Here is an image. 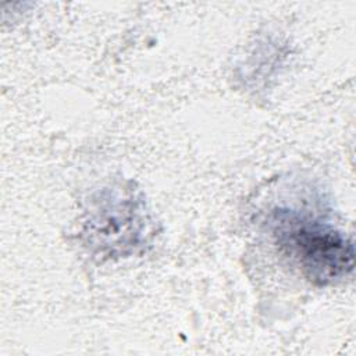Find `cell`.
I'll list each match as a JSON object with an SVG mask.
<instances>
[{
	"label": "cell",
	"instance_id": "7a4b0ae2",
	"mask_svg": "<svg viewBox=\"0 0 356 356\" xmlns=\"http://www.w3.org/2000/svg\"><path fill=\"white\" fill-rule=\"evenodd\" d=\"M278 248L314 285H328L355 267L352 241L334 225L295 209H277L270 217Z\"/></svg>",
	"mask_w": 356,
	"mask_h": 356
},
{
	"label": "cell",
	"instance_id": "6da1fadb",
	"mask_svg": "<svg viewBox=\"0 0 356 356\" xmlns=\"http://www.w3.org/2000/svg\"><path fill=\"white\" fill-rule=\"evenodd\" d=\"M153 221L132 182L103 186L86 202L81 218L83 246L102 259L129 257L149 245Z\"/></svg>",
	"mask_w": 356,
	"mask_h": 356
}]
</instances>
